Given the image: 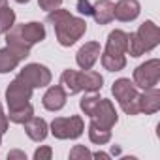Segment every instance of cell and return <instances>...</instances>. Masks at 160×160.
I'll return each mask as SVG.
<instances>
[{
    "label": "cell",
    "mask_w": 160,
    "mask_h": 160,
    "mask_svg": "<svg viewBox=\"0 0 160 160\" xmlns=\"http://www.w3.org/2000/svg\"><path fill=\"white\" fill-rule=\"evenodd\" d=\"M60 83L68 94H77V92H96L102 89L104 77L98 72L92 70H83V72H75V70H64L60 75Z\"/></svg>",
    "instance_id": "2"
},
{
    "label": "cell",
    "mask_w": 160,
    "mask_h": 160,
    "mask_svg": "<svg viewBox=\"0 0 160 160\" xmlns=\"http://www.w3.org/2000/svg\"><path fill=\"white\" fill-rule=\"evenodd\" d=\"M111 92L126 115H138L139 113V92H138V87L130 79H126V77L117 79L113 83Z\"/></svg>",
    "instance_id": "4"
},
{
    "label": "cell",
    "mask_w": 160,
    "mask_h": 160,
    "mask_svg": "<svg viewBox=\"0 0 160 160\" xmlns=\"http://www.w3.org/2000/svg\"><path fill=\"white\" fill-rule=\"evenodd\" d=\"M47 23L55 27V34L60 45L70 47L87 32V21L81 17H73L68 10H53L47 13Z\"/></svg>",
    "instance_id": "1"
},
{
    "label": "cell",
    "mask_w": 160,
    "mask_h": 160,
    "mask_svg": "<svg viewBox=\"0 0 160 160\" xmlns=\"http://www.w3.org/2000/svg\"><path fill=\"white\" fill-rule=\"evenodd\" d=\"M12 122H15V124H25L30 117H34V108L30 106V104H27V106H23V108H19V109H10V113L6 115Z\"/></svg>",
    "instance_id": "21"
},
{
    "label": "cell",
    "mask_w": 160,
    "mask_h": 160,
    "mask_svg": "<svg viewBox=\"0 0 160 160\" xmlns=\"http://www.w3.org/2000/svg\"><path fill=\"white\" fill-rule=\"evenodd\" d=\"M13 25H15V13L6 6L4 10H0V34H6Z\"/></svg>",
    "instance_id": "22"
},
{
    "label": "cell",
    "mask_w": 160,
    "mask_h": 160,
    "mask_svg": "<svg viewBox=\"0 0 160 160\" xmlns=\"http://www.w3.org/2000/svg\"><path fill=\"white\" fill-rule=\"evenodd\" d=\"M19 77L25 83H28L32 89H42L51 83V72L42 64H27L21 70Z\"/></svg>",
    "instance_id": "9"
},
{
    "label": "cell",
    "mask_w": 160,
    "mask_h": 160,
    "mask_svg": "<svg viewBox=\"0 0 160 160\" xmlns=\"http://www.w3.org/2000/svg\"><path fill=\"white\" fill-rule=\"evenodd\" d=\"M92 156H96V158H109V154H106V152H94Z\"/></svg>",
    "instance_id": "30"
},
{
    "label": "cell",
    "mask_w": 160,
    "mask_h": 160,
    "mask_svg": "<svg viewBox=\"0 0 160 160\" xmlns=\"http://www.w3.org/2000/svg\"><path fill=\"white\" fill-rule=\"evenodd\" d=\"M98 100H100V96H98V94L83 96V98H81V102H79V108L83 109V113H85V115H89V113H91V109L94 108V104H96Z\"/></svg>",
    "instance_id": "23"
},
{
    "label": "cell",
    "mask_w": 160,
    "mask_h": 160,
    "mask_svg": "<svg viewBox=\"0 0 160 160\" xmlns=\"http://www.w3.org/2000/svg\"><path fill=\"white\" fill-rule=\"evenodd\" d=\"M92 156V152L85 147V145H75L72 151H70V158L72 160H79V158H89Z\"/></svg>",
    "instance_id": "24"
},
{
    "label": "cell",
    "mask_w": 160,
    "mask_h": 160,
    "mask_svg": "<svg viewBox=\"0 0 160 160\" xmlns=\"http://www.w3.org/2000/svg\"><path fill=\"white\" fill-rule=\"evenodd\" d=\"M66 96H68V92L64 91V87L62 85H55V87L47 89V92L43 94L42 104L49 111H58V109H62L66 106Z\"/></svg>",
    "instance_id": "14"
},
{
    "label": "cell",
    "mask_w": 160,
    "mask_h": 160,
    "mask_svg": "<svg viewBox=\"0 0 160 160\" xmlns=\"http://www.w3.org/2000/svg\"><path fill=\"white\" fill-rule=\"evenodd\" d=\"M85 130V122L79 115L57 117L51 122V134L57 139H77Z\"/></svg>",
    "instance_id": "5"
},
{
    "label": "cell",
    "mask_w": 160,
    "mask_h": 160,
    "mask_svg": "<svg viewBox=\"0 0 160 160\" xmlns=\"http://www.w3.org/2000/svg\"><path fill=\"white\" fill-rule=\"evenodd\" d=\"M141 12V6L138 0H119L113 6V19H119L122 23L134 21Z\"/></svg>",
    "instance_id": "13"
},
{
    "label": "cell",
    "mask_w": 160,
    "mask_h": 160,
    "mask_svg": "<svg viewBox=\"0 0 160 160\" xmlns=\"http://www.w3.org/2000/svg\"><path fill=\"white\" fill-rule=\"evenodd\" d=\"M8 130V117L4 115V109H2V104H0V132H6Z\"/></svg>",
    "instance_id": "28"
},
{
    "label": "cell",
    "mask_w": 160,
    "mask_h": 160,
    "mask_svg": "<svg viewBox=\"0 0 160 160\" xmlns=\"http://www.w3.org/2000/svg\"><path fill=\"white\" fill-rule=\"evenodd\" d=\"M32 87L28 83H25L21 77H15L10 83V87L6 89V102L10 109H19L23 106L28 104L30 96H32Z\"/></svg>",
    "instance_id": "8"
},
{
    "label": "cell",
    "mask_w": 160,
    "mask_h": 160,
    "mask_svg": "<svg viewBox=\"0 0 160 160\" xmlns=\"http://www.w3.org/2000/svg\"><path fill=\"white\" fill-rule=\"evenodd\" d=\"M89 117H91V122H94V124H98L102 128H108V130H111L119 121V115H117L111 100H106V98H100L94 104Z\"/></svg>",
    "instance_id": "7"
},
{
    "label": "cell",
    "mask_w": 160,
    "mask_h": 160,
    "mask_svg": "<svg viewBox=\"0 0 160 160\" xmlns=\"http://www.w3.org/2000/svg\"><path fill=\"white\" fill-rule=\"evenodd\" d=\"M98 58H100V43L98 42H87L75 55V60L81 70H91Z\"/></svg>",
    "instance_id": "12"
},
{
    "label": "cell",
    "mask_w": 160,
    "mask_h": 160,
    "mask_svg": "<svg viewBox=\"0 0 160 160\" xmlns=\"http://www.w3.org/2000/svg\"><path fill=\"white\" fill-rule=\"evenodd\" d=\"M77 12L81 13V15H92V6L89 0H77Z\"/></svg>",
    "instance_id": "26"
},
{
    "label": "cell",
    "mask_w": 160,
    "mask_h": 160,
    "mask_svg": "<svg viewBox=\"0 0 160 160\" xmlns=\"http://www.w3.org/2000/svg\"><path fill=\"white\" fill-rule=\"evenodd\" d=\"M126 45H128V34L122 30H113L108 36V43L102 55V64L109 72H119L126 66Z\"/></svg>",
    "instance_id": "3"
},
{
    "label": "cell",
    "mask_w": 160,
    "mask_h": 160,
    "mask_svg": "<svg viewBox=\"0 0 160 160\" xmlns=\"http://www.w3.org/2000/svg\"><path fill=\"white\" fill-rule=\"evenodd\" d=\"M6 47H10L17 57H19V60H25L28 55H30V43L21 36V32H19V27H12L8 32H6Z\"/></svg>",
    "instance_id": "10"
},
{
    "label": "cell",
    "mask_w": 160,
    "mask_h": 160,
    "mask_svg": "<svg viewBox=\"0 0 160 160\" xmlns=\"http://www.w3.org/2000/svg\"><path fill=\"white\" fill-rule=\"evenodd\" d=\"M89 138H91V141L96 143V145H106V143L111 139V130L102 128V126L91 122V124H89Z\"/></svg>",
    "instance_id": "20"
},
{
    "label": "cell",
    "mask_w": 160,
    "mask_h": 160,
    "mask_svg": "<svg viewBox=\"0 0 160 160\" xmlns=\"http://www.w3.org/2000/svg\"><path fill=\"white\" fill-rule=\"evenodd\" d=\"M160 109V91L156 87L145 89L143 94H139V113L152 115Z\"/></svg>",
    "instance_id": "15"
},
{
    "label": "cell",
    "mask_w": 160,
    "mask_h": 160,
    "mask_svg": "<svg viewBox=\"0 0 160 160\" xmlns=\"http://www.w3.org/2000/svg\"><path fill=\"white\" fill-rule=\"evenodd\" d=\"M0 145H2V132H0Z\"/></svg>",
    "instance_id": "33"
},
{
    "label": "cell",
    "mask_w": 160,
    "mask_h": 160,
    "mask_svg": "<svg viewBox=\"0 0 160 160\" xmlns=\"http://www.w3.org/2000/svg\"><path fill=\"white\" fill-rule=\"evenodd\" d=\"M136 36L139 38V42H141L145 53L151 51V49H154V47L160 43V30H158V27H156L152 21H145V23L138 28Z\"/></svg>",
    "instance_id": "11"
},
{
    "label": "cell",
    "mask_w": 160,
    "mask_h": 160,
    "mask_svg": "<svg viewBox=\"0 0 160 160\" xmlns=\"http://www.w3.org/2000/svg\"><path fill=\"white\" fill-rule=\"evenodd\" d=\"M113 2L111 0H98L92 6V17L98 25H108L113 21Z\"/></svg>",
    "instance_id": "18"
},
{
    "label": "cell",
    "mask_w": 160,
    "mask_h": 160,
    "mask_svg": "<svg viewBox=\"0 0 160 160\" xmlns=\"http://www.w3.org/2000/svg\"><path fill=\"white\" fill-rule=\"evenodd\" d=\"M51 156H53V149L51 147H40L34 152V158L36 160H49Z\"/></svg>",
    "instance_id": "27"
},
{
    "label": "cell",
    "mask_w": 160,
    "mask_h": 160,
    "mask_svg": "<svg viewBox=\"0 0 160 160\" xmlns=\"http://www.w3.org/2000/svg\"><path fill=\"white\" fill-rule=\"evenodd\" d=\"M25 132L32 141H43L47 138V122L40 117H30L25 122Z\"/></svg>",
    "instance_id": "17"
},
{
    "label": "cell",
    "mask_w": 160,
    "mask_h": 160,
    "mask_svg": "<svg viewBox=\"0 0 160 160\" xmlns=\"http://www.w3.org/2000/svg\"><path fill=\"white\" fill-rule=\"evenodd\" d=\"M19 62H21L19 57H17L10 47L0 49V73H8V72L15 70Z\"/></svg>",
    "instance_id": "19"
},
{
    "label": "cell",
    "mask_w": 160,
    "mask_h": 160,
    "mask_svg": "<svg viewBox=\"0 0 160 160\" xmlns=\"http://www.w3.org/2000/svg\"><path fill=\"white\" fill-rule=\"evenodd\" d=\"M8 6V0H0V10H4Z\"/></svg>",
    "instance_id": "31"
},
{
    "label": "cell",
    "mask_w": 160,
    "mask_h": 160,
    "mask_svg": "<svg viewBox=\"0 0 160 160\" xmlns=\"http://www.w3.org/2000/svg\"><path fill=\"white\" fill-rule=\"evenodd\" d=\"M17 27H19L21 36H23V38H25L30 45L40 43V42H43V40H45V28H43V25H42V23L32 21V23H27V25H17Z\"/></svg>",
    "instance_id": "16"
},
{
    "label": "cell",
    "mask_w": 160,
    "mask_h": 160,
    "mask_svg": "<svg viewBox=\"0 0 160 160\" xmlns=\"http://www.w3.org/2000/svg\"><path fill=\"white\" fill-rule=\"evenodd\" d=\"M38 4H40L42 10H45V12H53V10H57V8L62 4V0H38Z\"/></svg>",
    "instance_id": "25"
},
{
    "label": "cell",
    "mask_w": 160,
    "mask_h": 160,
    "mask_svg": "<svg viewBox=\"0 0 160 160\" xmlns=\"http://www.w3.org/2000/svg\"><path fill=\"white\" fill-rule=\"evenodd\" d=\"M8 158L12 160V158H21V160H27V154L23 152V151H12V152H8Z\"/></svg>",
    "instance_id": "29"
},
{
    "label": "cell",
    "mask_w": 160,
    "mask_h": 160,
    "mask_svg": "<svg viewBox=\"0 0 160 160\" xmlns=\"http://www.w3.org/2000/svg\"><path fill=\"white\" fill-rule=\"evenodd\" d=\"M15 2H19V4H27V2H30V0H15Z\"/></svg>",
    "instance_id": "32"
},
{
    "label": "cell",
    "mask_w": 160,
    "mask_h": 160,
    "mask_svg": "<svg viewBox=\"0 0 160 160\" xmlns=\"http://www.w3.org/2000/svg\"><path fill=\"white\" fill-rule=\"evenodd\" d=\"M158 79H160V60L158 58H151L134 70V85L143 91L156 87Z\"/></svg>",
    "instance_id": "6"
}]
</instances>
